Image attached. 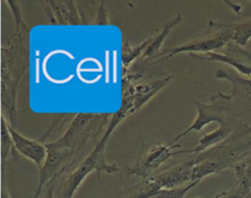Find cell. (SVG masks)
<instances>
[{
  "instance_id": "1",
  "label": "cell",
  "mask_w": 251,
  "mask_h": 198,
  "mask_svg": "<svg viewBox=\"0 0 251 198\" xmlns=\"http://www.w3.org/2000/svg\"><path fill=\"white\" fill-rule=\"evenodd\" d=\"M113 114L77 113L69 126L58 138L46 141L47 157L38 172V183L34 198H38L45 185L67 173L77 158L82 155L90 141L98 139L105 132Z\"/></svg>"
},
{
  "instance_id": "2",
  "label": "cell",
  "mask_w": 251,
  "mask_h": 198,
  "mask_svg": "<svg viewBox=\"0 0 251 198\" xmlns=\"http://www.w3.org/2000/svg\"><path fill=\"white\" fill-rule=\"evenodd\" d=\"M29 29L25 23L15 25L8 45L1 47V112L8 123L18 124V91L29 65Z\"/></svg>"
},
{
  "instance_id": "3",
  "label": "cell",
  "mask_w": 251,
  "mask_h": 198,
  "mask_svg": "<svg viewBox=\"0 0 251 198\" xmlns=\"http://www.w3.org/2000/svg\"><path fill=\"white\" fill-rule=\"evenodd\" d=\"M110 137L111 135L104 132L89 154L67 175L62 184L60 198H74L80 184L91 173L95 172L99 176L102 173L113 174L120 172L116 164H109L106 161L105 150Z\"/></svg>"
},
{
  "instance_id": "4",
  "label": "cell",
  "mask_w": 251,
  "mask_h": 198,
  "mask_svg": "<svg viewBox=\"0 0 251 198\" xmlns=\"http://www.w3.org/2000/svg\"><path fill=\"white\" fill-rule=\"evenodd\" d=\"M174 78L166 73L160 76L144 79L135 83L122 82V102L120 109L112 115L111 121L118 125L150 101L158 92L164 89Z\"/></svg>"
},
{
  "instance_id": "5",
  "label": "cell",
  "mask_w": 251,
  "mask_h": 198,
  "mask_svg": "<svg viewBox=\"0 0 251 198\" xmlns=\"http://www.w3.org/2000/svg\"><path fill=\"white\" fill-rule=\"evenodd\" d=\"M233 29L231 23H223L210 20L206 30L200 35L174 47L163 48L158 59L165 60L173 56L188 52L189 54H206L226 47L232 41Z\"/></svg>"
},
{
  "instance_id": "6",
  "label": "cell",
  "mask_w": 251,
  "mask_h": 198,
  "mask_svg": "<svg viewBox=\"0 0 251 198\" xmlns=\"http://www.w3.org/2000/svg\"><path fill=\"white\" fill-rule=\"evenodd\" d=\"M184 154L188 155V151L182 149L180 143L171 144L168 142L165 144L160 141H152L141 147L135 163L126 169V173L144 179L153 175L174 156Z\"/></svg>"
},
{
  "instance_id": "7",
  "label": "cell",
  "mask_w": 251,
  "mask_h": 198,
  "mask_svg": "<svg viewBox=\"0 0 251 198\" xmlns=\"http://www.w3.org/2000/svg\"><path fill=\"white\" fill-rule=\"evenodd\" d=\"M233 97L231 95H226L222 92H218L213 95L210 99V103H201L199 101L195 102L197 116L192 124L182 132L177 134L173 140L170 141L171 144L176 143L179 139L186 136L191 131H200L202 128L211 124L218 123L219 124L226 122L230 118L229 112L231 110V102Z\"/></svg>"
},
{
  "instance_id": "8",
  "label": "cell",
  "mask_w": 251,
  "mask_h": 198,
  "mask_svg": "<svg viewBox=\"0 0 251 198\" xmlns=\"http://www.w3.org/2000/svg\"><path fill=\"white\" fill-rule=\"evenodd\" d=\"M195 166L193 154H188L180 161L166 165L150 177L161 188H173L185 185L192 181V170Z\"/></svg>"
},
{
  "instance_id": "9",
  "label": "cell",
  "mask_w": 251,
  "mask_h": 198,
  "mask_svg": "<svg viewBox=\"0 0 251 198\" xmlns=\"http://www.w3.org/2000/svg\"><path fill=\"white\" fill-rule=\"evenodd\" d=\"M41 5L46 21L49 25H79L81 18L74 0H42Z\"/></svg>"
},
{
  "instance_id": "10",
  "label": "cell",
  "mask_w": 251,
  "mask_h": 198,
  "mask_svg": "<svg viewBox=\"0 0 251 198\" xmlns=\"http://www.w3.org/2000/svg\"><path fill=\"white\" fill-rule=\"evenodd\" d=\"M8 128L17 152L24 156L25 159L34 163L35 166L40 169L47 157V149L45 143L39 139H31L21 134L16 129V127L12 126L9 123Z\"/></svg>"
},
{
  "instance_id": "11",
  "label": "cell",
  "mask_w": 251,
  "mask_h": 198,
  "mask_svg": "<svg viewBox=\"0 0 251 198\" xmlns=\"http://www.w3.org/2000/svg\"><path fill=\"white\" fill-rule=\"evenodd\" d=\"M239 123L232 117L227 119L226 122L219 124L218 128L213 130L212 132L205 133L203 132L202 137L199 139L198 144L188 150V154H197L201 153L209 148H212L225 140H226L232 133L235 131Z\"/></svg>"
},
{
  "instance_id": "12",
  "label": "cell",
  "mask_w": 251,
  "mask_h": 198,
  "mask_svg": "<svg viewBox=\"0 0 251 198\" xmlns=\"http://www.w3.org/2000/svg\"><path fill=\"white\" fill-rule=\"evenodd\" d=\"M215 76L218 79H226L231 83L232 90L230 95L233 98L236 96L248 97L251 94V77L246 78L234 72L225 69H219L215 73Z\"/></svg>"
},
{
  "instance_id": "13",
  "label": "cell",
  "mask_w": 251,
  "mask_h": 198,
  "mask_svg": "<svg viewBox=\"0 0 251 198\" xmlns=\"http://www.w3.org/2000/svg\"><path fill=\"white\" fill-rule=\"evenodd\" d=\"M19 153L14 147L13 140L8 128V121L1 115V170H7L8 163L10 161L17 162L19 159Z\"/></svg>"
},
{
  "instance_id": "14",
  "label": "cell",
  "mask_w": 251,
  "mask_h": 198,
  "mask_svg": "<svg viewBox=\"0 0 251 198\" xmlns=\"http://www.w3.org/2000/svg\"><path fill=\"white\" fill-rule=\"evenodd\" d=\"M152 40V35L147 37L138 45L132 46L127 41L123 42L122 46V55H121V62H122V74H125L129 70V68L140 58L143 54L147 46L150 44Z\"/></svg>"
},
{
  "instance_id": "15",
  "label": "cell",
  "mask_w": 251,
  "mask_h": 198,
  "mask_svg": "<svg viewBox=\"0 0 251 198\" xmlns=\"http://www.w3.org/2000/svg\"><path fill=\"white\" fill-rule=\"evenodd\" d=\"M161 189V186L154 179L147 177L126 187V192L127 198H153Z\"/></svg>"
},
{
  "instance_id": "16",
  "label": "cell",
  "mask_w": 251,
  "mask_h": 198,
  "mask_svg": "<svg viewBox=\"0 0 251 198\" xmlns=\"http://www.w3.org/2000/svg\"><path fill=\"white\" fill-rule=\"evenodd\" d=\"M231 27L233 29L232 42L240 47L247 46L251 39V19L240 23H231Z\"/></svg>"
},
{
  "instance_id": "17",
  "label": "cell",
  "mask_w": 251,
  "mask_h": 198,
  "mask_svg": "<svg viewBox=\"0 0 251 198\" xmlns=\"http://www.w3.org/2000/svg\"><path fill=\"white\" fill-rule=\"evenodd\" d=\"M75 117V114H59L56 115V117L53 118V121L50 124V126L47 128V130L42 134V136L39 138L40 141L43 143L46 142V140L55 134V132L60 130H66L69 126L70 123L72 122L73 118Z\"/></svg>"
},
{
  "instance_id": "18",
  "label": "cell",
  "mask_w": 251,
  "mask_h": 198,
  "mask_svg": "<svg viewBox=\"0 0 251 198\" xmlns=\"http://www.w3.org/2000/svg\"><path fill=\"white\" fill-rule=\"evenodd\" d=\"M233 168L237 183L251 190V155L247 156L244 160H240Z\"/></svg>"
},
{
  "instance_id": "19",
  "label": "cell",
  "mask_w": 251,
  "mask_h": 198,
  "mask_svg": "<svg viewBox=\"0 0 251 198\" xmlns=\"http://www.w3.org/2000/svg\"><path fill=\"white\" fill-rule=\"evenodd\" d=\"M200 181H191L185 185L173 187V188H162L153 198H185L186 193L195 187Z\"/></svg>"
},
{
  "instance_id": "20",
  "label": "cell",
  "mask_w": 251,
  "mask_h": 198,
  "mask_svg": "<svg viewBox=\"0 0 251 198\" xmlns=\"http://www.w3.org/2000/svg\"><path fill=\"white\" fill-rule=\"evenodd\" d=\"M214 198H251V190L239 183H236L230 189L221 192Z\"/></svg>"
},
{
  "instance_id": "21",
  "label": "cell",
  "mask_w": 251,
  "mask_h": 198,
  "mask_svg": "<svg viewBox=\"0 0 251 198\" xmlns=\"http://www.w3.org/2000/svg\"><path fill=\"white\" fill-rule=\"evenodd\" d=\"M108 4H109V2H107V1H98L96 16H95L93 25H106L110 24Z\"/></svg>"
},
{
  "instance_id": "22",
  "label": "cell",
  "mask_w": 251,
  "mask_h": 198,
  "mask_svg": "<svg viewBox=\"0 0 251 198\" xmlns=\"http://www.w3.org/2000/svg\"><path fill=\"white\" fill-rule=\"evenodd\" d=\"M1 198H12L6 183V170H1Z\"/></svg>"
},
{
  "instance_id": "23",
  "label": "cell",
  "mask_w": 251,
  "mask_h": 198,
  "mask_svg": "<svg viewBox=\"0 0 251 198\" xmlns=\"http://www.w3.org/2000/svg\"><path fill=\"white\" fill-rule=\"evenodd\" d=\"M55 182L56 180H51L49 181L44 189H43V192H44V195L42 198H54V187H55Z\"/></svg>"
}]
</instances>
